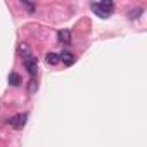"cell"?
<instances>
[{
  "mask_svg": "<svg viewBox=\"0 0 147 147\" xmlns=\"http://www.w3.org/2000/svg\"><path fill=\"white\" fill-rule=\"evenodd\" d=\"M36 90H38V83H36L35 78H31L30 80V85H28V94H35Z\"/></svg>",
  "mask_w": 147,
  "mask_h": 147,
  "instance_id": "obj_10",
  "label": "cell"
},
{
  "mask_svg": "<svg viewBox=\"0 0 147 147\" xmlns=\"http://www.w3.org/2000/svg\"><path fill=\"white\" fill-rule=\"evenodd\" d=\"M18 54L24 59V57H28L31 52H30V47H28L26 43H19V47H18Z\"/></svg>",
  "mask_w": 147,
  "mask_h": 147,
  "instance_id": "obj_7",
  "label": "cell"
},
{
  "mask_svg": "<svg viewBox=\"0 0 147 147\" xmlns=\"http://www.w3.org/2000/svg\"><path fill=\"white\" fill-rule=\"evenodd\" d=\"M142 12H144V9H142V7H137V9H131V11L128 12V18H130V19H138Z\"/></svg>",
  "mask_w": 147,
  "mask_h": 147,
  "instance_id": "obj_9",
  "label": "cell"
},
{
  "mask_svg": "<svg viewBox=\"0 0 147 147\" xmlns=\"http://www.w3.org/2000/svg\"><path fill=\"white\" fill-rule=\"evenodd\" d=\"M92 11H94L99 18L106 19V18H109V16L113 14L114 4L111 2V0H104V2H94V4H92Z\"/></svg>",
  "mask_w": 147,
  "mask_h": 147,
  "instance_id": "obj_1",
  "label": "cell"
},
{
  "mask_svg": "<svg viewBox=\"0 0 147 147\" xmlns=\"http://www.w3.org/2000/svg\"><path fill=\"white\" fill-rule=\"evenodd\" d=\"M21 5H23L24 9H28L30 12H35V5H33V4H30V2H24V0H23V2H21Z\"/></svg>",
  "mask_w": 147,
  "mask_h": 147,
  "instance_id": "obj_11",
  "label": "cell"
},
{
  "mask_svg": "<svg viewBox=\"0 0 147 147\" xmlns=\"http://www.w3.org/2000/svg\"><path fill=\"white\" fill-rule=\"evenodd\" d=\"M57 42L64 43V45H69L71 43V31L69 30H61L57 31Z\"/></svg>",
  "mask_w": 147,
  "mask_h": 147,
  "instance_id": "obj_4",
  "label": "cell"
},
{
  "mask_svg": "<svg viewBox=\"0 0 147 147\" xmlns=\"http://www.w3.org/2000/svg\"><path fill=\"white\" fill-rule=\"evenodd\" d=\"M9 83L12 85V87H18V85H21V76L18 75V73H11V75H9Z\"/></svg>",
  "mask_w": 147,
  "mask_h": 147,
  "instance_id": "obj_8",
  "label": "cell"
},
{
  "mask_svg": "<svg viewBox=\"0 0 147 147\" xmlns=\"http://www.w3.org/2000/svg\"><path fill=\"white\" fill-rule=\"evenodd\" d=\"M26 119H28V114H16L9 119V125L14 128V130H21L24 125H26Z\"/></svg>",
  "mask_w": 147,
  "mask_h": 147,
  "instance_id": "obj_3",
  "label": "cell"
},
{
  "mask_svg": "<svg viewBox=\"0 0 147 147\" xmlns=\"http://www.w3.org/2000/svg\"><path fill=\"white\" fill-rule=\"evenodd\" d=\"M45 61H47V64L55 66V64H59L61 57H59V54H55V52H49V54H47V57H45Z\"/></svg>",
  "mask_w": 147,
  "mask_h": 147,
  "instance_id": "obj_6",
  "label": "cell"
},
{
  "mask_svg": "<svg viewBox=\"0 0 147 147\" xmlns=\"http://www.w3.org/2000/svg\"><path fill=\"white\" fill-rule=\"evenodd\" d=\"M59 57H61V61L66 64V66H73V64H75V55H73L71 52H62V54H59Z\"/></svg>",
  "mask_w": 147,
  "mask_h": 147,
  "instance_id": "obj_5",
  "label": "cell"
},
{
  "mask_svg": "<svg viewBox=\"0 0 147 147\" xmlns=\"http://www.w3.org/2000/svg\"><path fill=\"white\" fill-rule=\"evenodd\" d=\"M23 62H24V67L28 69V73L35 78V76H36V73H38V59H36V55L30 54L28 57L23 59Z\"/></svg>",
  "mask_w": 147,
  "mask_h": 147,
  "instance_id": "obj_2",
  "label": "cell"
}]
</instances>
